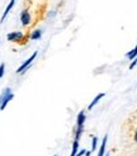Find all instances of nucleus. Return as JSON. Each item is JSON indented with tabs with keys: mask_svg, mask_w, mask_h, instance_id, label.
I'll use <instances>...</instances> for the list:
<instances>
[{
	"mask_svg": "<svg viewBox=\"0 0 137 156\" xmlns=\"http://www.w3.org/2000/svg\"><path fill=\"white\" fill-rule=\"evenodd\" d=\"M105 156H109V155H105Z\"/></svg>",
	"mask_w": 137,
	"mask_h": 156,
	"instance_id": "18",
	"label": "nucleus"
},
{
	"mask_svg": "<svg viewBox=\"0 0 137 156\" xmlns=\"http://www.w3.org/2000/svg\"><path fill=\"white\" fill-rule=\"evenodd\" d=\"M136 56H137V46H136V47L131 51V52H128L127 53V57L129 58V60H133V58H136Z\"/></svg>",
	"mask_w": 137,
	"mask_h": 156,
	"instance_id": "9",
	"label": "nucleus"
},
{
	"mask_svg": "<svg viewBox=\"0 0 137 156\" xmlns=\"http://www.w3.org/2000/svg\"><path fill=\"white\" fill-rule=\"evenodd\" d=\"M84 122H85V113H84V111H81L78 115V127H83Z\"/></svg>",
	"mask_w": 137,
	"mask_h": 156,
	"instance_id": "7",
	"label": "nucleus"
},
{
	"mask_svg": "<svg viewBox=\"0 0 137 156\" xmlns=\"http://www.w3.org/2000/svg\"><path fill=\"white\" fill-rule=\"evenodd\" d=\"M14 4H15V0H10V3L8 4V6H6V9H5V12L3 13V15H2V20H0V23H3L4 20H5V18H6V15L9 14V12L12 10V8L14 6Z\"/></svg>",
	"mask_w": 137,
	"mask_h": 156,
	"instance_id": "5",
	"label": "nucleus"
},
{
	"mask_svg": "<svg viewBox=\"0 0 137 156\" xmlns=\"http://www.w3.org/2000/svg\"><path fill=\"white\" fill-rule=\"evenodd\" d=\"M37 57V52H34L33 55H32V56H30L27 61H24V62H23V64H22V66L17 70V73L18 74H23V73H24V71H27V69L30 66V64H32V62L34 61V58Z\"/></svg>",
	"mask_w": 137,
	"mask_h": 156,
	"instance_id": "2",
	"label": "nucleus"
},
{
	"mask_svg": "<svg viewBox=\"0 0 137 156\" xmlns=\"http://www.w3.org/2000/svg\"><path fill=\"white\" fill-rule=\"evenodd\" d=\"M20 20H22L23 26H28L30 23V14L27 10H23L22 14H20Z\"/></svg>",
	"mask_w": 137,
	"mask_h": 156,
	"instance_id": "4",
	"label": "nucleus"
},
{
	"mask_svg": "<svg viewBox=\"0 0 137 156\" xmlns=\"http://www.w3.org/2000/svg\"><path fill=\"white\" fill-rule=\"evenodd\" d=\"M41 34H42V32L40 29H37V30H34V32L32 33L30 38H32V40H38V38H41Z\"/></svg>",
	"mask_w": 137,
	"mask_h": 156,
	"instance_id": "10",
	"label": "nucleus"
},
{
	"mask_svg": "<svg viewBox=\"0 0 137 156\" xmlns=\"http://www.w3.org/2000/svg\"><path fill=\"white\" fill-rule=\"evenodd\" d=\"M103 97H104V94H103V93H100V94H98V95H97V97L93 99V102L90 103V105H89V109H93V108H94V105H95V104H98V103H99V100H100Z\"/></svg>",
	"mask_w": 137,
	"mask_h": 156,
	"instance_id": "6",
	"label": "nucleus"
},
{
	"mask_svg": "<svg viewBox=\"0 0 137 156\" xmlns=\"http://www.w3.org/2000/svg\"><path fill=\"white\" fill-rule=\"evenodd\" d=\"M97 142H98V140H97V137H93V147H91V150H97Z\"/></svg>",
	"mask_w": 137,
	"mask_h": 156,
	"instance_id": "13",
	"label": "nucleus"
},
{
	"mask_svg": "<svg viewBox=\"0 0 137 156\" xmlns=\"http://www.w3.org/2000/svg\"><path fill=\"white\" fill-rule=\"evenodd\" d=\"M90 155H91V154H90V151H88V152L85 151V156H90Z\"/></svg>",
	"mask_w": 137,
	"mask_h": 156,
	"instance_id": "16",
	"label": "nucleus"
},
{
	"mask_svg": "<svg viewBox=\"0 0 137 156\" xmlns=\"http://www.w3.org/2000/svg\"><path fill=\"white\" fill-rule=\"evenodd\" d=\"M4 71H5V65H4V64H0V79L3 77Z\"/></svg>",
	"mask_w": 137,
	"mask_h": 156,
	"instance_id": "12",
	"label": "nucleus"
},
{
	"mask_svg": "<svg viewBox=\"0 0 137 156\" xmlns=\"http://www.w3.org/2000/svg\"><path fill=\"white\" fill-rule=\"evenodd\" d=\"M23 38V33L22 32H12L8 34V41H13V42H17L20 41Z\"/></svg>",
	"mask_w": 137,
	"mask_h": 156,
	"instance_id": "3",
	"label": "nucleus"
},
{
	"mask_svg": "<svg viewBox=\"0 0 137 156\" xmlns=\"http://www.w3.org/2000/svg\"><path fill=\"white\" fill-rule=\"evenodd\" d=\"M107 136H104L103 138V142H102V146L100 149H99V152H98V156H104V152H105V145H107Z\"/></svg>",
	"mask_w": 137,
	"mask_h": 156,
	"instance_id": "8",
	"label": "nucleus"
},
{
	"mask_svg": "<svg viewBox=\"0 0 137 156\" xmlns=\"http://www.w3.org/2000/svg\"><path fill=\"white\" fill-rule=\"evenodd\" d=\"M136 64H137V58H133V62H132V64H131V66H129V69H133Z\"/></svg>",
	"mask_w": 137,
	"mask_h": 156,
	"instance_id": "14",
	"label": "nucleus"
},
{
	"mask_svg": "<svg viewBox=\"0 0 137 156\" xmlns=\"http://www.w3.org/2000/svg\"><path fill=\"white\" fill-rule=\"evenodd\" d=\"M14 98V94L12 93L10 88H6L3 90L2 95H0V111H4L5 107L8 105V103Z\"/></svg>",
	"mask_w": 137,
	"mask_h": 156,
	"instance_id": "1",
	"label": "nucleus"
},
{
	"mask_svg": "<svg viewBox=\"0 0 137 156\" xmlns=\"http://www.w3.org/2000/svg\"><path fill=\"white\" fill-rule=\"evenodd\" d=\"M83 155H85V150H81L79 154H76L75 156H83Z\"/></svg>",
	"mask_w": 137,
	"mask_h": 156,
	"instance_id": "15",
	"label": "nucleus"
},
{
	"mask_svg": "<svg viewBox=\"0 0 137 156\" xmlns=\"http://www.w3.org/2000/svg\"><path fill=\"white\" fill-rule=\"evenodd\" d=\"M78 149H79V142L75 140V142L72 145V152H71V156H75L76 154H78Z\"/></svg>",
	"mask_w": 137,
	"mask_h": 156,
	"instance_id": "11",
	"label": "nucleus"
},
{
	"mask_svg": "<svg viewBox=\"0 0 137 156\" xmlns=\"http://www.w3.org/2000/svg\"><path fill=\"white\" fill-rule=\"evenodd\" d=\"M135 140H136V141H137V132H136V135H135Z\"/></svg>",
	"mask_w": 137,
	"mask_h": 156,
	"instance_id": "17",
	"label": "nucleus"
}]
</instances>
